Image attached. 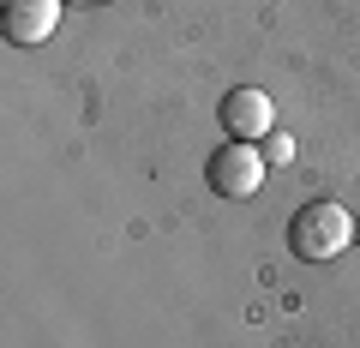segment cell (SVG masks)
Returning a JSON list of instances; mask_svg holds the SVG:
<instances>
[{
    "instance_id": "obj_1",
    "label": "cell",
    "mask_w": 360,
    "mask_h": 348,
    "mask_svg": "<svg viewBox=\"0 0 360 348\" xmlns=\"http://www.w3.org/2000/svg\"><path fill=\"white\" fill-rule=\"evenodd\" d=\"M348 240H354V217H348L342 205H330V198L300 205L295 222H288V252L307 258V264H330Z\"/></svg>"
},
{
    "instance_id": "obj_2",
    "label": "cell",
    "mask_w": 360,
    "mask_h": 348,
    "mask_svg": "<svg viewBox=\"0 0 360 348\" xmlns=\"http://www.w3.org/2000/svg\"><path fill=\"white\" fill-rule=\"evenodd\" d=\"M210 193H222V198H252L258 186H264V156L252 150L246 138H229L222 150H210Z\"/></svg>"
},
{
    "instance_id": "obj_3",
    "label": "cell",
    "mask_w": 360,
    "mask_h": 348,
    "mask_svg": "<svg viewBox=\"0 0 360 348\" xmlns=\"http://www.w3.org/2000/svg\"><path fill=\"white\" fill-rule=\"evenodd\" d=\"M217 120L229 127V138H270V127H276V108H270V96L264 91H252V84H234L229 96H222V108H217Z\"/></svg>"
},
{
    "instance_id": "obj_4",
    "label": "cell",
    "mask_w": 360,
    "mask_h": 348,
    "mask_svg": "<svg viewBox=\"0 0 360 348\" xmlns=\"http://www.w3.org/2000/svg\"><path fill=\"white\" fill-rule=\"evenodd\" d=\"M0 25H6V42L30 49L60 25V0H0Z\"/></svg>"
},
{
    "instance_id": "obj_5",
    "label": "cell",
    "mask_w": 360,
    "mask_h": 348,
    "mask_svg": "<svg viewBox=\"0 0 360 348\" xmlns=\"http://www.w3.org/2000/svg\"><path fill=\"white\" fill-rule=\"evenodd\" d=\"M264 156H270V162H288V138H276V132H270V144H264Z\"/></svg>"
},
{
    "instance_id": "obj_6",
    "label": "cell",
    "mask_w": 360,
    "mask_h": 348,
    "mask_svg": "<svg viewBox=\"0 0 360 348\" xmlns=\"http://www.w3.org/2000/svg\"><path fill=\"white\" fill-rule=\"evenodd\" d=\"M354 240H360V217H354Z\"/></svg>"
},
{
    "instance_id": "obj_7",
    "label": "cell",
    "mask_w": 360,
    "mask_h": 348,
    "mask_svg": "<svg viewBox=\"0 0 360 348\" xmlns=\"http://www.w3.org/2000/svg\"><path fill=\"white\" fill-rule=\"evenodd\" d=\"M78 6H84V0H78Z\"/></svg>"
}]
</instances>
